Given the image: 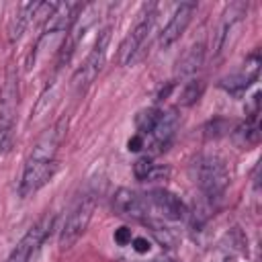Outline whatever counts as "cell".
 I'll return each instance as SVG.
<instances>
[{"mask_svg": "<svg viewBox=\"0 0 262 262\" xmlns=\"http://www.w3.org/2000/svg\"><path fill=\"white\" fill-rule=\"evenodd\" d=\"M203 90H205L203 80H190V82H186L184 88H182V92H180V104L182 106L194 104L203 96Z\"/></svg>", "mask_w": 262, "mask_h": 262, "instance_id": "cell-20", "label": "cell"}, {"mask_svg": "<svg viewBox=\"0 0 262 262\" xmlns=\"http://www.w3.org/2000/svg\"><path fill=\"white\" fill-rule=\"evenodd\" d=\"M231 139L237 147H252L260 141V123L258 119H246L231 131Z\"/></svg>", "mask_w": 262, "mask_h": 262, "instance_id": "cell-16", "label": "cell"}, {"mask_svg": "<svg viewBox=\"0 0 262 262\" xmlns=\"http://www.w3.org/2000/svg\"><path fill=\"white\" fill-rule=\"evenodd\" d=\"M154 20H156V6L149 4V6L143 8V12L139 14L137 23H135L133 29L125 35V39H123V43H121V47H119V59H121L123 66H129V63L135 61V53L139 51V47L143 45L147 33L151 31Z\"/></svg>", "mask_w": 262, "mask_h": 262, "instance_id": "cell-6", "label": "cell"}, {"mask_svg": "<svg viewBox=\"0 0 262 262\" xmlns=\"http://www.w3.org/2000/svg\"><path fill=\"white\" fill-rule=\"evenodd\" d=\"M16 108H18V80L14 70H10L0 90V156H6L14 145Z\"/></svg>", "mask_w": 262, "mask_h": 262, "instance_id": "cell-2", "label": "cell"}, {"mask_svg": "<svg viewBox=\"0 0 262 262\" xmlns=\"http://www.w3.org/2000/svg\"><path fill=\"white\" fill-rule=\"evenodd\" d=\"M194 10H196V4H194V2H182V4L176 6V10L172 12L168 25H166V27L162 29V33H160L158 43H160L162 49L172 47V45L182 37V33L186 31V27H188L190 20H192Z\"/></svg>", "mask_w": 262, "mask_h": 262, "instance_id": "cell-10", "label": "cell"}, {"mask_svg": "<svg viewBox=\"0 0 262 262\" xmlns=\"http://www.w3.org/2000/svg\"><path fill=\"white\" fill-rule=\"evenodd\" d=\"M260 63H262V61H260V53H258V51L250 53V55L246 57V61L239 66V70H235L233 74L221 78L219 86H221L225 92H229V94H239V92H244L252 82H256L258 72H260Z\"/></svg>", "mask_w": 262, "mask_h": 262, "instance_id": "cell-11", "label": "cell"}, {"mask_svg": "<svg viewBox=\"0 0 262 262\" xmlns=\"http://www.w3.org/2000/svg\"><path fill=\"white\" fill-rule=\"evenodd\" d=\"M168 174H170V170H168L166 166H156V164H154V168H151V172H149L147 180H149V182L164 180V178H168Z\"/></svg>", "mask_w": 262, "mask_h": 262, "instance_id": "cell-25", "label": "cell"}, {"mask_svg": "<svg viewBox=\"0 0 262 262\" xmlns=\"http://www.w3.org/2000/svg\"><path fill=\"white\" fill-rule=\"evenodd\" d=\"M113 209L119 213V215H125V217H131V219H149V205H147V199L145 194H139L131 188H119L113 196Z\"/></svg>", "mask_w": 262, "mask_h": 262, "instance_id": "cell-12", "label": "cell"}, {"mask_svg": "<svg viewBox=\"0 0 262 262\" xmlns=\"http://www.w3.org/2000/svg\"><path fill=\"white\" fill-rule=\"evenodd\" d=\"M246 10H248V4H242V2H233L231 6H227V10L223 12V18L217 27V33H215V43H213V51L219 53L223 49V45L227 43V35L229 31L246 16Z\"/></svg>", "mask_w": 262, "mask_h": 262, "instance_id": "cell-13", "label": "cell"}, {"mask_svg": "<svg viewBox=\"0 0 262 262\" xmlns=\"http://www.w3.org/2000/svg\"><path fill=\"white\" fill-rule=\"evenodd\" d=\"M113 239H115L119 246H127V244H131V239H133L131 229H129V227H119V229H115Z\"/></svg>", "mask_w": 262, "mask_h": 262, "instance_id": "cell-24", "label": "cell"}, {"mask_svg": "<svg viewBox=\"0 0 262 262\" xmlns=\"http://www.w3.org/2000/svg\"><path fill=\"white\" fill-rule=\"evenodd\" d=\"M68 133V119H59L55 121L47 131L41 133V137L37 139V143L33 145L31 154L27 160L31 162H43V164H55L57 160V149L63 143Z\"/></svg>", "mask_w": 262, "mask_h": 262, "instance_id": "cell-7", "label": "cell"}, {"mask_svg": "<svg viewBox=\"0 0 262 262\" xmlns=\"http://www.w3.org/2000/svg\"><path fill=\"white\" fill-rule=\"evenodd\" d=\"M39 2H23L16 6L14 14L10 16V23H8V39L10 41H16L20 39V35L27 31L31 18L35 16V10H37Z\"/></svg>", "mask_w": 262, "mask_h": 262, "instance_id": "cell-14", "label": "cell"}, {"mask_svg": "<svg viewBox=\"0 0 262 262\" xmlns=\"http://www.w3.org/2000/svg\"><path fill=\"white\" fill-rule=\"evenodd\" d=\"M160 117H162V111L156 108V106H149V108L139 111V113L135 115V129H137V133L143 135V137H145V135H151V131H154V127L158 125Z\"/></svg>", "mask_w": 262, "mask_h": 262, "instance_id": "cell-18", "label": "cell"}, {"mask_svg": "<svg viewBox=\"0 0 262 262\" xmlns=\"http://www.w3.org/2000/svg\"><path fill=\"white\" fill-rule=\"evenodd\" d=\"M147 205H149V213L160 215L162 219H170V221H180L186 217V205L180 201V196H176L174 192L166 190V188H156L151 192L145 194Z\"/></svg>", "mask_w": 262, "mask_h": 262, "instance_id": "cell-8", "label": "cell"}, {"mask_svg": "<svg viewBox=\"0 0 262 262\" xmlns=\"http://www.w3.org/2000/svg\"><path fill=\"white\" fill-rule=\"evenodd\" d=\"M131 246H133V250H135L137 254H145V252L151 248L149 239H145V237H133V239H131Z\"/></svg>", "mask_w": 262, "mask_h": 262, "instance_id": "cell-26", "label": "cell"}, {"mask_svg": "<svg viewBox=\"0 0 262 262\" xmlns=\"http://www.w3.org/2000/svg\"><path fill=\"white\" fill-rule=\"evenodd\" d=\"M154 262H172V260H168V258H156Z\"/></svg>", "mask_w": 262, "mask_h": 262, "instance_id": "cell-28", "label": "cell"}, {"mask_svg": "<svg viewBox=\"0 0 262 262\" xmlns=\"http://www.w3.org/2000/svg\"><path fill=\"white\" fill-rule=\"evenodd\" d=\"M108 43H111V29L106 27V29H102V31L98 33L92 51L86 55L84 63L76 70V74H74V78H72V84H74L76 90L88 88V86L94 82V78L100 74V70H102V66H104V59H106Z\"/></svg>", "mask_w": 262, "mask_h": 262, "instance_id": "cell-4", "label": "cell"}, {"mask_svg": "<svg viewBox=\"0 0 262 262\" xmlns=\"http://www.w3.org/2000/svg\"><path fill=\"white\" fill-rule=\"evenodd\" d=\"M225 239H227V242H221L217 248L209 250V252L203 256V260H201V262H231V258L235 256V250L244 246V239H239V242H235V244H233V239H231V235H229V233H227V237H225Z\"/></svg>", "mask_w": 262, "mask_h": 262, "instance_id": "cell-17", "label": "cell"}, {"mask_svg": "<svg viewBox=\"0 0 262 262\" xmlns=\"http://www.w3.org/2000/svg\"><path fill=\"white\" fill-rule=\"evenodd\" d=\"M94 209H96V196L94 194H86L74 205V209L68 213L66 221L59 229V248L61 250H70L84 235V231L90 225Z\"/></svg>", "mask_w": 262, "mask_h": 262, "instance_id": "cell-3", "label": "cell"}, {"mask_svg": "<svg viewBox=\"0 0 262 262\" xmlns=\"http://www.w3.org/2000/svg\"><path fill=\"white\" fill-rule=\"evenodd\" d=\"M127 147H129V151H139L141 147H145V137L139 135V133H135V135L127 141Z\"/></svg>", "mask_w": 262, "mask_h": 262, "instance_id": "cell-27", "label": "cell"}, {"mask_svg": "<svg viewBox=\"0 0 262 262\" xmlns=\"http://www.w3.org/2000/svg\"><path fill=\"white\" fill-rule=\"evenodd\" d=\"M176 125H178V117L174 111H162V117L158 121V125L154 127L151 131V141H154V147L158 149H166V145L170 143V139L174 137V131H176Z\"/></svg>", "mask_w": 262, "mask_h": 262, "instance_id": "cell-15", "label": "cell"}, {"mask_svg": "<svg viewBox=\"0 0 262 262\" xmlns=\"http://www.w3.org/2000/svg\"><path fill=\"white\" fill-rule=\"evenodd\" d=\"M194 184L207 199H219L229 186L227 162L217 154H203L192 162L190 168Z\"/></svg>", "mask_w": 262, "mask_h": 262, "instance_id": "cell-1", "label": "cell"}, {"mask_svg": "<svg viewBox=\"0 0 262 262\" xmlns=\"http://www.w3.org/2000/svg\"><path fill=\"white\" fill-rule=\"evenodd\" d=\"M260 115V92H254L246 104V119H258Z\"/></svg>", "mask_w": 262, "mask_h": 262, "instance_id": "cell-23", "label": "cell"}, {"mask_svg": "<svg viewBox=\"0 0 262 262\" xmlns=\"http://www.w3.org/2000/svg\"><path fill=\"white\" fill-rule=\"evenodd\" d=\"M55 223V215L53 213H45L20 239L18 244L12 248V252L8 254V258L4 262H29L31 256L39 250V246L45 242V237L49 235V231L53 229Z\"/></svg>", "mask_w": 262, "mask_h": 262, "instance_id": "cell-5", "label": "cell"}, {"mask_svg": "<svg viewBox=\"0 0 262 262\" xmlns=\"http://www.w3.org/2000/svg\"><path fill=\"white\" fill-rule=\"evenodd\" d=\"M151 235L156 237V242L162 246V248H174L176 246V237L170 229L166 227H160V225H154L151 227Z\"/></svg>", "mask_w": 262, "mask_h": 262, "instance_id": "cell-22", "label": "cell"}, {"mask_svg": "<svg viewBox=\"0 0 262 262\" xmlns=\"http://www.w3.org/2000/svg\"><path fill=\"white\" fill-rule=\"evenodd\" d=\"M203 55H205V49H203V43H196V45H192L186 53H184V57L178 61V70H180V74H192V72H196V68L203 63Z\"/></svg>", "mask_w": 262, "mask_h": 262, "instance_id": "cell-19", "label": "cell"}, {"mask_svg": "<svg viewBox=\"0 0 262 262\" xmlns=\"http://www.w3.org/2000/svg\"><path fill=\"white\" fill-rule=\"evenodd\" d=\"M151 168H154V160H151V156L145 154V156H139V158L135 160V164H133V174H135L137 180H147Z\"/></svg>", "mask_w": 262, "mask_h": 262, "instance_id": "cell-21", "label": "cell"}, {"mask_svg": "<svg viewBox=\"0 0 262 262\" xmlns=\"http://www.w3.org/2000/svg\"><path fill=\"white\" fill-rule=\"evenodd\" d=\"M55 172H57V162L55 164H43V162H31V160H27L25 162V168H23L20 184H18V194L23 199L35 194L39 188H43L53 178Z\"/></svg>", "mask_w": 262, "mask_h": 262, "instance_id": "cell-9", "label": "cell"}]
</instances>
